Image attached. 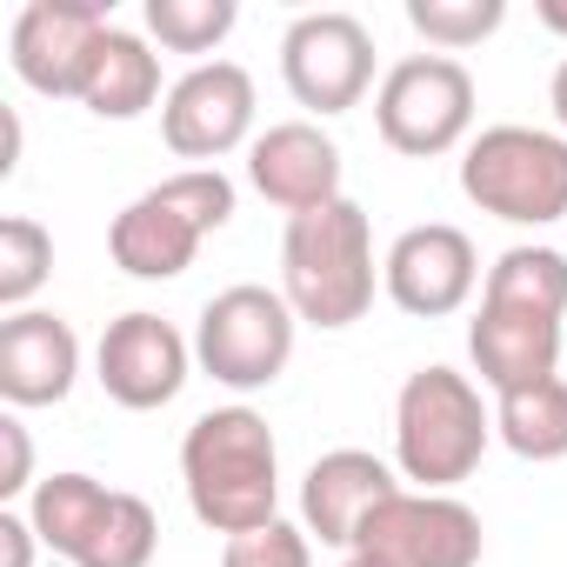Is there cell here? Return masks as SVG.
Listing matches in <instances>:
<instances>
[{
    "label": "cell",
    "mask_w": 567,
    "mask_h": 567,
    "mask_svg": "<svg viewBox=\"0 0 567 567\" xmlns=\"http://www.w3.org/2000/svg\"><path fill=\"white\" fill-rule=\"evenodd\" d=\"M181 487L200 527L214 534H254L280 520V447L267 414L254 408H207L181 441Z\"/></svg>",
    "instance_id": "cell-1"
},
{
    "label": "cell",
    "mask_w": 567,
    "mask_h": 567,
    "mask_svg": "<svg viewBox=\"0 0 567 567\" xmlns=\"http://www.w3.org/2000/svg\"><path fill=\"white\" fill-rule=\"evenodd\" d=\"M374 220L361 200H328L315 214H295L280 234V295L308 328H354L374 308Z\"/></svg>",
    "instance_id": "cell-2"
},
{
    "label": "cell",
    "mask_w": 567,
    "mask_h": 567,
    "mask_svg": "<svg viewBox=\"0 0 567 567\" xmlns=\"http://www.w3.org/2000/svg\"><path fill=\"white\" fill-rule=\"evenodd\" d=\"M494 441V414L481 408V388L454 368H414L394 394V467L421 494L461 487Z\"/></svg>",
    "instance_id": "cell-3"
},
{
    "label": "cell",
    "mask_w": 567,
    "mask_h": 567,
    "mask_svg": "<svg viewBox=\"0 0 567 567\" xmlns=\"http://www.w3.org/2000/svg\"><path fill=\"white\" fill-rule=\"evenodd\" d=\"M227 220H234V181L220 167H181L114 214L107 254L134 280H174L194 267L200 240L220 234Z\"/></svg>",
    "instance_id": "cell-4"
},
{
    "label": "cell",
    "mask_w": 567,
    "mask_h": 567,
    "mask_svg": "<svg viewBox=\"0 0 567 567\" xmlns=\"http://www.w3.org/2000/svg\"><path fill=\"white\" fill-rule=\"evenodd\" d=\"M461 194L514 227H547L567 214V134L547 127H481L461 147Z\"/></svg>",
    "instance_id": "cell-5"
},
{
    "label": "cell",
    "mask_w": 567,
    "mask_h": 567,
    "mask_svg": "<svg viewBox=\"0 0 567 567\" xmlns=\"http://www.w3.org/2000/svg\"><path fill=\"white\" fill-rule=\"evenodd\" d=\"M295 308L280 288H220L207 308H200V328H194V361L234 388V394H254V388H274L295 361Z\"/></svg>",
    "instance_id": "cell-6"
},
{
    "label": "cell",
    "mask_w": 567,
    "mask_h": 567,
    "mask_svg": "<svg viewBox=\"0 0 567 567\" xmlns=\"http://www.w3.org/2000/svg\"><path fill=\"white\" fill-rule=\"evenodd\" d=\"M374 127L394 154L434 161L454 154L474 127V74L454 54H408L374 87Z\"/></svg>",
    "instance_id": "cell-7"
},
{
    "label": "cell",
    "mask_w": 567,
    "mask_h": 567,
    "mask_svg": "<svg viewBox=\"0 0 567 567\" xmlns=\"http://www.w3.org/2000/svg\"><path fill=\"white\" fill-rule=\"evenodd\" d=\"M354 554L388 567H481V514L454 494L401 487L361 520Z\"/></svg>",
    "instance_id": "cell-8"
},
{
    "label": "cell",
    "mask_w": 567,
    "mask_h": 567,
    "mask_svg": "<svg viewBox=\"0 0 567 567\" xmlns=\"http://www.w3.org/2000/svg\"><path fill=\"white\" fill-rule=\"evenodd\" d=\"M280 81L315 114H348L374 87V34L341 8L301 14L280 34Z\"/></svg>",
    "instance_id": "cell-9"
},
{
    "label": "cell",
    "mask_w": 567,
    "mask_h": 567,
    "mask_svg": "<svg viewBox=\"0 0 567 567\" xmlns=\"http://www.w3.org/2000/svg\"><path fill=\"white\" fill-rule=\"evenodd\" d=\"M254 74L240 61H200L187 68L161 101V141L181 161H227L234 147H254Z\"/></svg>",
    "instance_id": "cell-10"
},
{
    "label": "cell",
    "mask_w": 567,
    "mask_h": 567,
    "mask_svg": "<svg viewBox=\"0 0 567 567\" xmlns=\"http://www.w3.org/2000/svg\"><path fill=\"white\" fill-rule=\"evenodd\" d=\"M107 8L101 0H28L14 14V34H8V61L14 74L48 94V101H81V81H87V61H94V41L107 34Z\"/></svg>",
    "instance_id": "cell-11"
},
{
    "label": "cell",
    "mask_w": 567,
    "mask_h": 567,
    "mask_svg": "<svg viewBox=\"0 0 567 567\" xmlns=\"http://www.w3.org/2000/svg\"><path fill=\"white\" fill-rule=\"evenodd\" d=\"M474 280H481V254L461 227L447 220H427V227H408L388 260H381V288L401 315L414 321H441V315H461L467 295H474Z\"/></svg>",
    "instance_id": "cell-12"
},
{
    "label": "cell",
    "mask_w": 567,
    "mask_h": 567,
    "mask_svg": "<svg viewBox=\"0 0 567 567\" xmlns=\"http://www.w3.org/2000/svg\"><path fill=\"white\" fill-rule=\"evenodd\" d=\"M187 361H194V348L174 334V321L134 308V315L107 321V334H101V348H94V368H101L94 381L107 388L114 408L154 414V408H167V401L187 388Z\"/></svg>",
    "instance_id": "cell-13"
},
{
    "label": "cell",
    "mask_w": 567,
    "mask_h": 567,
    "mask_svg": "<svg viewBox=\"0 0 567 567\" xmlns=\"http://www.w3.org/2000/svg\"><path fill=\"white\" fill-rule=\"evenodd\" d=\"M247 181H254L260 200H274L288 220L315 214V207L341 200V147L315 121H274L247 147Z\"/></svg>",
    "instance_id": "cell-14"
},
{
    "label": "cell",
    "mask_w": 567,
    "mask_h": 567,
    "mask_svg": "<svg viewBox=\"0 0 567 567\" xmlns=\"http://www.w3.org/2000/svg\"><path fill=\"white\" fill-rule=\"evenodd\" d=\"M81 381V341L61 315L28 308L0 321V401L8 408H54Z\"/></svg>",
    "instance_id": "cell-15"
},
{
    "label": "cell",
    "mask_w": 567,
    "mask_h": 567,
    "mask_svg": "<svg viewBox=\"0 0 567 567\" xmlns=\"http://www.w3.org/2000/svg\"><path fill=\"white\" fill-rule=\"evenodd\" d=\"M388 494H401V481H394V467H388L381 454H368V447H334V454H321V461L308 467V481H301V527H308L321 547H348V554H354L361 520H368Z\"/></svg>",
    "instance_id": "cell-16"
},
{
    "label": "cell",
    "mask_w": 567,
    "mask_h": 567,
    "mask_svg": "<svg viewBox=\"0 0 567 567\" xmlns=\"http://www.w3.org/2000/svg\"><path fill=\"white\" fill-rule=\"evenodd\" d=\"M467 354H474L481 388H494V394L534 388V381H547L560 368V321L554 315H527V308L481 301V315L467 328Z\"/></svg>",
    "instance_id": "cell-17"
},
{
    "label": "cell",
    "mask_w": 567,
    "mask_h": 567,
    "mask_svg": "<svg viewBox=\"0 0 567 567\" xmlns=\"http://www.w3.org/2000/svg\"><path fill=\"white\" fill-rule=\"evenodd\" d=\"M161 101V54L127 34V28H107L94 41V61H87V81H81V107L94 121H141L147 107Z\"/></svg>",
    "instance_id": "cell-18"
},
{
    "label": "cell",
    "mask_w": 567,
    "mask_h": 567,
    "mask_svg": "<svg viewBox=\"0 0 567 567\" xmlns=\"http://www.w3.org/2000/svg\"><path fill=\"white\" fill-rule=\"evenodd\" d=\"M107 507H114V487H101L94 474H48L28 501V520H34L41 547H54L74 567L81 547L94 540V527L107 520Z\"/></svg>",
    "instance_id": "cell-19"
},
{
    "label": "cell",
    "mask_w": 567,
    "mask_h": 567,
    "mask_svg": "<svg viewBox=\"0 0 567 567\" xmlns=\"http://www.w3.org/2000/svg\"><path fill=\"white\" fill-rule=\"evenodd\" d=\"M494 434L520 461H567V381L547 374L534 388L494 394Z\"/></svg>",
    "instance_id": "cell-20"
},
{
    "label": "cell",
    "mask_w": 567,
    "mask_h": 567,
    "mask_svg": "<svg viewBox=\"0 0 567 567\" xmlns=\"http://www.w3.org/2000/svg\"><path fill=\"white\" fill-rule=\"evenodd\" d=\"M481 301H501V308H527V315H567V254L554 247H507L494 267H487V288Z\"/></svg>",
    "instance_id": "cell-21"
},
{
    "label": "cell",
    "mask_w": 567,
    "mask_h": 567,
    "mask_svg": "<svg viewBox=\"0 0 567 567\" xmlns=\"http://www.w3.org/2000/svg\"><path fill=\"white\" fill-rule=\"evenodd\" d=\"M54 274V234L28 214L0 220V308L28 315V301L41 295V280Z\"/></svg>",
    "instance_id": "cell-22"
},
{
    "label": "cell",
    "mask_w": 567,
    "mask_h": 567,
    "mask_svg": "<svg viewBox=\"0 0 567 567\" xmlns=\"http://www.w3.org/2000/svg\"><path fill=\"white\" fill-rule=\"evenodd\" d=\"M154 547H161L154 507H147L141 494H121V487H114V507H107V520L94 527V540L81 547L74 567H147Z\"/></svg>",
    "instance_id": "cell-23"
},
{
    "label": "cell",
    "mask_w": 567,
    "mask_h": 567,
    "mask_svg": "<svg viewBox=\"0 0 567 567\" xmlns=\"http://www.w3.org/2000/svg\"><path fill=\"white\" fill-rule=\"evenodd\" d=\"M234 0H147V34L167 54H214L234 34Z\"/></svg>",
    "instance_id": "cell-24"
},
{
    "label": "cell",
    "mask_w": 567,
    "mask_h": 567,
    "mask_svg": "<svg viewBox=\"0 0 567 567\" xmlns=\"http://www.w3.org/2000/svg\"><path fill=\"white\" fill-rule=\"evenodd\" d=\"M501 21H507L501 0H408V28H414L434 54L481 48Z\"/></svg>",
    "instance_id": "cell-25"
},
{
    "label": "cell",
    "mask_w": 567,
    "mask_h": 567,
    "mask_svg": "<svg viewBox=\"0 0 567 567\" xmlns=\"http://www.w3.org/2000/svg\"><path fill=\"white\" fill-rule=\"evenodd\" d=\"M315 534L308 527H288V520H267L254 534H234L220 547V567H315Z\"/></svg>",
    "instance_id": "cell-26"
},
{
    "label": "cell",
    "mask_w": 567,
    "mask_h": 567,
    "mask_svg": "<svg viewBox=\"0 0 567 567\" xmlns=\"http://www.w3.org/2000/svg\"><path fill=\"white\" fill-rule=\"evenodd\" d=\"M0 447H8V474H0V501H14V494L41 487V481H34V447H28V427H21V414H0Z\"/></svg>",
    "instance_id": "cell-27"
},
{
    "label": "cell",
    "mask_w": 567,
    "mask_h": 567,
    "mask_svg": "<svg viewBox=\"0 0 567 567\" xmlns=\"http://www.w3.org/2000/svg\"><path fill=\"white\" fill-rule=\"evenodd\" d=\"M34 520L21 514H0V567H34Z\"/></svg>",
    "instance_id": "cell-28"
},
{
    "label": "cell",
    "mask_w": 567,
    "mask_h": 567,
    "mask_svg": "<svg viewBox=\"0 0 567 567\" xmlns=\"http://www.w3.org/2000/svg\"><path fill=\"white\" fill-rule=\"evenodd\" d=\"M547 107H554V121H560V134H567V61H560L554 81H547Z\"/></svg>",
    "instance_id": "cell-29"
},
{
    "label": "cell",
    "mask_w": 567,
    "mask_h": 567,
    "mask_svg": "<svg viewBox=\"0 0 567 567\" xmlns=\"http://www.w3.org/2000/svg\"><path fill=\"white\" fill-rule=\"evenodd\" d=\"M534 14H540V28H547V34H560V41H567V0H540Z\"/></svg>",
    "instance_id": "cell-30"
},
{
    "label": "cell",
    "mask_w": 567,
    "mask_h": 567,
    "mask_svg": "<svg viewBox=\"0 0 567 567\" xmlns=\"http://www.w3.org/2000/svg\"><path fill=\"white\" fill-rule=\"evenodd\" d=\"M341 567H388V560H368V554H348Z\"/></svg>",
    "instance_id": "cell-31"
}]
</instances>
